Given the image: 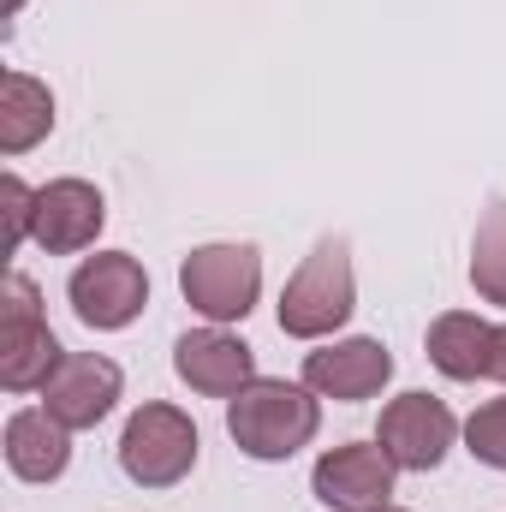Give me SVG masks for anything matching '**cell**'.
Segmentation results:
<instances>
[{"mask_svg": "<svg viewBox=\"0 0 506 512\" xmlns=\"http://www.w3.org/2000/svg\"><path fill=\"white\" fill-rule=\"evenodd\" d=\"M358 310V268H352V239L328 233L316 239L310 256L292 268L280 286V334L286 340H334Z\"/></svg>", "mask_w": 506, "mask_h": 512, "instance_id": "cell-2", "label": "cell"}, {"mask_svg": "<svg viewBox=\"0 0 506 512\" xmlns=\"http://www.w3.org/2000/svg\"><path fill=\"white\" fill-rule=\"evenodd\" d=\"M0 203H6V251H18V245L36 233V191H30L18 173H6V179H0Z\"/></svg>", "mask_w": 506, "mask_h": 512, "instance_id": "cell-18", "label": "cell"}, {"mask_svg": "<svg viewBox=\"0 0 506 512\" xmlns=\"http://www.w3.org/2000/svg\"><path fill=\"white\" fill-rule=\"evenodd\" d=\"M381 512H411V507H381Z\"/></svg>", "mask_w": 506, "mask_h": 512, "instance_id": "cell-21", "label": "cell"}, {"mask_svg": "<svg viewBox=\"0 0 506 512\" xmlns=\"http://www.w3.org/2000/svg\"><path fill=\"white\" fill-rule=\"evenodd\" d=\"M322 429V399L304 382L286 376H256L239 399H227V435L256 465H286L298 459Z\"/></svg>", "mask_w": 506, "mask_h": 512, "instance_id": "cell-1", "label": "cell"}, {"mask_svg": "<svg viewBox=\"0 0 506 512\" xmlns=\"http://www.w3.org/2000/svg\"><path fill=\"white\" fill-rule=\"evenodd\" d=\"M120 393H126V376H120L114 358H102V352H66L60 370L42 387V405L78 435V429H96L120 405Z\"/></svg>", "mask_w": 506, "mask_h": 512, "instance_id": "cell-10", "label": "cell"}, {"mask_svg": "<svg viewBox=\"0 0 506 512\" xmlns=\"http://www.w3.org/2000/svg\"><path fill=\"white\" fill-rule=\"evenodd\" d=\"M66 304L84 328L120 334L149 310V274L131 251H96L66 274Z\"/></svg>", "mask_w": 506, "mask_h": 512, "instance_id": "cell-5", "label": "cell"}, {"mask_svg": "<svg viewBox=\"0 0 506 512\" xmlns=\"http://www.w3.org/2000/svg\"><path fill=\"white\" fill-rule=\"evenodd\" d=\"M471 286L483 304L506 310V197H495L471 233Z\"/></svg>", "mask_w": 506, "mask_h": 512, "instance_id": "cell-16", "label": "cell"}, {"mask_svg": "<svg viewBox=\"0 0 506 512\" xmlns=\"http://www.w3.org/2000/svg\"><path fill=\"white\" fill-rule=\"evenodd\" d=\"M54 131V90L30 72H6L0 84V155H24Z\"/></svg>", "mask_w": 506, "mask_h": 512, "instance_id": "cell-15", "label": "cell"}, {"mask_svg": "<svg viewBox=\"0 0 506 512\" xmlns=\"http://www.w3.org/2000/svg\"><path fill=\"white\" fill-rule=\"evenodd\" d=\"M489 340L495 322H483L477 310H441L423 334V352L447 382H489Z\"/></svg>", "mask_w": 506, "mask_h": 512, "instance_id": "cell-13", "label": "cell"}, {"mask_svg": "<svg viewBox=\"0 0 506 512\" xmlns=\"http://www.w3.org/2000/svg\"><path fill=\"white\" fill-rule=\"evenodd\" d=\"M387 382H393V352H387L381 340H370V334L328 340L322 352L304 358V387H310L316 399L358 405V399H376Z\"/></svg>", "mask_w": 506, "mask_h": 512, "instance_id": "cell-8", "label": "cell"}, {"mask_svg": "<svg viewBox=\"0 0 506 512\" xmlns=\"http://www.w3.org/2000/svg\"><path fill=\"white\" fill-rule=\"evenodd\" d=\"M489 382L506 387V322H495V340H489Z\"/></svg>", "mask_w": 506, "mask_h": 512, "instance_id": "cell-19", "label": "cell"}, {"mask_svg": "<svg viewBox=\"0 0 506 512\" xmlns=\"http://www.w3.org/2000/svg\"><path fill=\"white\" fill-rule=\"evenodd\" d=\"M18 6H24V0H6V12H18Z\"/></svg>", "mask_w": 506, "mask_h": 512, "instance_id": "cell-20", "label": "cell"}, {"mask_svg": "<svg viewBox=\"0 0 506 512\" xmlns=\"http://www.w3.org/2000/svg\"><path fill=\"white\" fill-rule=\"evenodd\" d=\"M399 465L381 453V441H340L310 465V495L328 512H381L393 507Z\"/></svg>", "mask_w": 506, "mask_h": 512, "instance_id": "cell-7", "label": "cell"}, {"mask_svg": "<svg viewBox=\"0 0 506 512\" xmlns=\"http://www.w3.org/2000/svg\"><path fill=\"white\" fill-rule=\"evenodd\" d=\"M108 227V197L90 179H48L36 185V245L48 256H78L90 251Z\"/></svg>", "mask_w": 506, "mask_h": 512, "instance_id": "cell-9", "label": "cell"}, {"mask_svg": "<svg viewBox=\"0 0 506 512\" xmlns=\"http://www.w3.org/2000/svg\"><path fill=\"white\" fill-rule=\"evenodd\" d=\"M173 370H179V382L191 387V393L239 399V393L256 382V352L239 340V334L203 322V328L179 334V346H173Z\"/></svg>", "mask_w": 506, "mask_h": 512, "instance_id": "cell-11", "label": "cell"}, {"mask_svg": "<svg viewBox=\"0 0 506 512\" xmlns=\"http://www.w3.org/2000/svg\"><path fill=\"white\" fill-rule=\"evenodd\" d=\"M179 292H185V304L203 322L233 328V322L251 316L256 298H262V251L256 245H233V239L197 245L179 262Z\"/></svg>", "mask_w": 506, "mask_h": 512, "instance_id": "cell-4", "label": "cell"}, {"mask_svg": "<svg viewBox=\"0 0 506 512\" xmlns=\"http://www.w3.org/2000/svg\"><path fill=\"white\" fill-rule=\"evenodd\" d=\"M459 435H465V423L435 393H399V399H387L381 405V423H376L381 453L399 471H435L459 447Z\"/></svg>", "mask_w": 506, "mask_h": 512, "instance_id": "cell-6", "label": "cell"}, {"mask_svg": "<svg viewBox=\"0 0 506 512\" xmlns=\"http://www.w3.org/2000/svg\"><path fill=\"white\" fill-rule=\"evenodd\" d=\"M6 471L18 483H60L72 465V429L48 405H24L6 417Z\"/></svg>", "mask_w": 506, "mask_h": 512, "instance_id": "cell-12", "label": "cell"}, {"mask_svg": "<svg viewBox=\"0 0 506 512\" xmlns=\"http://www.w3.org/2000/svg\"><path fill=\"white\" fill-rule=\"evenodd\" d=\"M465 453L489 471H506V399H483L471 417H465Z\"/></svg>", "mask_w": 506, "mask_h": 512, "instance_id": "cell-17", "label": "cell"}, {"mask_svg": "<svg viewBox=\"0 0 506 512\" xmlns=\"http://www.w3.org/2000/svg\"><path fill=\"white\" fill-rule=\"evenodd\" d=\"M60 340L42 316H6L0 322V387L6 393H42L60 370Z\"/></svg>", "mask_w": 506, "mask_h": 512, "instance_id": "cell-14", "label": "cell"}, {"mask_svg": "<svg viewBox=\"0 0 506 512\" xmlns=\"http://www.w3.org/2000/svg\"><path fill=\"white\" fill-rule=\"evenodd\" d=\"M197 453H203V435L197 423L167 405V399H149L137 405L120 429V471H126L137 489H173L197 471Z\"/></svg>", "mask_w": 506, "mask_h": 512, "instance_id": "cell-3", "label": "cell"}]
</instances>
